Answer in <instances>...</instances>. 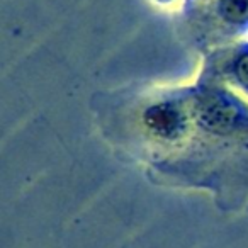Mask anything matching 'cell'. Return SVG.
<instances>
[{"mask_svg": "<svg viewBox=\"0 0 248 248\" xmlns=\"http://www.w3.org/2000/svg\"><path fill=\"white\" fill-rule=\"evenodd\" d=\"M196 119L199 126L213 135H230L243 123V110L231 95L213 92L197 102Z\"/></svg>", "mask_w": 248, "mask_h": 248, "instance_id": "6da1fadb", "label": "cell"}, {"mask_svg": "<svg viewBox=\"0 0 248 248\" xmlns=\"http://www.w3.org/2000/svg\"><path fill=\"white\" fill-rule=\"evenodd\" d=\"M143 124L160 140H175L187 129V116L172 102L153 104L143 112Z\"/></svg>", "mask_w": 248, "mask_h": 248, "instance_id": "7a4b0ae2", "label": "cell"}, {"mask_svg": "<svg viewBox=\"0 0 248 248\" xmlns=\"http://www.w3.org/2000/svg\"><path fill=\"white\" fill-rule=\"evenodd\" d=\"M219 12L228 22H243L248 19V0H221Z\"/></svg>", "mask_w": 248, "mask_h": 248, "instance_id": "3957f363", "label": "cell"}, {"mask_svg": "<svg viewBox=\"0 0 248 248\" xmlns=\"http://www.w3.org/2000/svg\"><path fill=\"white\" fill-rule=\"evenodd\" d=\"M233 72L236 75V78L241 82V85L248 87V53L238 56V60L234 62Z\"/></svg>", "mask_w": 248, "mask_h": 248, "instance_id": "277c9868", "label": "cell"}]
</instances>
